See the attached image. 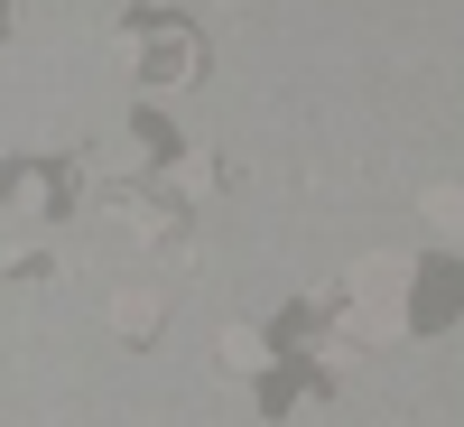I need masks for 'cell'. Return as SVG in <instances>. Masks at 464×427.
<instances>
[{
    "instance_id": "6da1fadb",
    "label": "cell",
    "mask_w": 464,
    "mask_h": 427,
    "mask_svg": "<svg viewBox=\"0 0 464 427\" xmlns=\"http://www.w3.org/2000/svg\"><path fill=\"white\" fill-rule=\"evenodd\" d=\"M111 325H121V344H149L168 325V306H159V288H121V306H111Z\"/></svg>"
},
{
    "instance_id": "7a4b0ae2",
    "label": "cell",
    "mask_w": 464,
    "mask_h": 427,
    "mask_svg": "<svg viewBox=\"0 0 464 427\" xmlns=\"http://www.w3.org/2000/svg\"><path fill=\"white\" fill-rule=\"evenodd\" d=\"M428 214L455 232V223H464V186H428Z\"/></svg>"
}]
</instances>
